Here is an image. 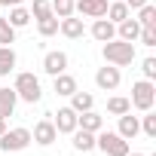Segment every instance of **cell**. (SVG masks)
<instances>
[{
  "instance_id": "1",
  "label": "cell",
  "mask_w": 156,
  "mask_h": 156,
  "mask_svg": "<svg viewBox=\"0 0 156 156\" xmlns=\"http://www.w3.org/2000/svg\"><path fill=\"white\" fill-rule=\"evenodd\" d=\"M101 55H104V61H107V64L126 67V64H132V61H135V43H126V40L113 37V40H107V43L101 46Z\"/></svg>"
},
{
  "instance_id": "2",
  "label": "cell",
  "mask_w": 156,
  "mask_h": 156,
  "mask_svg": "<svg viewBox=\"0 0 156 156\" xmlns=\"http://www.w3.org/2000/svg\"><path fill=\"white\" fill-rule=\"evenodd\" d=\"M12 89H16V95H19L22 101H28V104H37V101L43 98V89H40V80H37L34 73H28V70L16 76V86H12Z\"/></svg>"
},
{
  "instance_id": "3",
  "label": "cell",
  "mask_w": 156,
  "mask_h": 156,
  "mask_svg": "<svg viewBox=\"0 0 156 156\" xmlns=\"http://www.w3.org/2000/svg\"><path fill=\"white\" fill-rule=\"evenodd\" d=\"M129 101L138 110H153V104H156V86H153V80H138L132 86V98Z\"/></svg>"
},
{
  "instance_id": "4",
  "label": "cell",
  "mask_w": 156,
  "mask_h": 156,
  "mask_svg": "<svg viewBox=\"0 0 156 156\" xmlns=\"http://www.w3.org/2000/svg\"><path fill=\"white\" fill-rule=\"evenodd\" d=\"M95 147L104 150V156H126L129 153V141L119 138L116 132H95Z\"/></svg>"
},
{
  "instance_id": "5",
  "label": "cell",
  "mask_w": 156,
  "mask_h": 156,
  "mask_svg": "<svg viewBox=\"0 0 156 156\" xmlns=\"http://www.w3.org/2000/svg\"><path fill=\"white\" fill-rule=\"evenodd\" d=\"M31 144V132L28 129H6L0 135V150L3 153H19Z\"/></svg>"
},
{
  "instance_id": "6",
  "label": "cell",
  "mask_w": 156,
  "mask_h": 156,
  "mask_svg": "<svg viewBox=\"0 0 156 156\" xmlns=\"http://www.w3.org/2000/svg\"><path fill=\"white\" fill-rule=\"evenodd\" d=\"M73 12L86 19H104L107 16V0H73Z\"/></svg>"
},
{
  "instance_id": "7",
  "label": "cell",
  "mask_w": 156,
  "mask_h": 156,
  "mask_svg": "<svg viewBox=\"0 0 156 156\" xmlns=\"http://www.w3.org/2000/svg\"><path fill=\"white\" fill-rule=\"evenodd\" d=\"M55 138H58V132H55V122H52V119H40V122L34 126V132H31V141H37L40 147L55 144Z\"/></svg>"
},
{
  "instance_id": "8",
  "label": "cell",
  "mask_w": 156,
  "mask_h": 156,
  "mask_svg": "<svg viewBox=\"0 0 156 156\" xmlns=\"http://www.w3.org/2000/svg\"><path fill=\"white\" fill-rule=\"evenodd\" d=\"M119 67L116 64H107V67H98V73H95V83H98V89H104V92H113L116 86H119Z\"/></svg>"
},
{
  "instance_id": "9",
  "label": "cell",
  "mask_w": 156,
  "mask_h": 156,
  "mask_svg": "<svg viewBox=\"0 0 156 156\" xmlns=\"http://www.w3.org/2000/svg\"><path fill=\"white\" fill-rule=\"evenodd\" d=\"M76 116H80V113H76L73 107H58V113H55V132H61V135H70L73 129H76Z\"/></svg>"
},
{
  "instance_id": "10",
  "label": "cell",
  "mask_w": 156,
  "mask_h": 156,
  "mask_svg": "<svg viewBox=\"0 0 156 156\" xmlns=\"http://www.w3.org/2000/svg\"><path fill=\"white\" fill-rule=\"evenodd\" d=\"M43 70H46L49 76L64 73V70H67V55H64V52H46V55H43Z\"/></svg>"
},
{
  "instance_id": "11",
  "label": "cell",
  "mask_w": 156,
  "mask_h": 156,
  "mask_svg": "<svg viewBox=\"0 0 156 156\" xmlns=\"http://www.w3.org/2000/svg\"><path fill=\"white\" fill-rule=\"evenodd\" d=\"M138 132H141V116H132V110L122 113V116H119V132H116V135L126 138V141H132Z\"/></svg>"
},
{
  "instance_id": "12",
  "label": "cell",
  "mask_w": 156,
  "mask_h": 156,
  "mask_svg": "<svg viewBox=\"0 0 156 156\" xmlns=\"http://www.w3.org/2000/svg\"><path fill=\"white\" fill-rule=\"evenodd\" d=\"M58 31H61L64 37H70V40H80V37L86 34V25H83V19L67 16V19H61V22H58Z\"/></svg>"
},
{
  "instance_id": "13",
  "label": "cell",
  "mask_w": 156,
  "mask_h": 156,
  "mask_svg": "<svg viewBox=\"0 0 156 156\" xmlns=\"http://www.w3.org/2000/svg\"><path fill=\"white\" fill-rule=\"evenodd\" d=\"M92 37H95L98 43H107V40L116 37V25H113L110 19H95V25H92Z\"/></svg>"
},
{
  "instance_id": "14",
  "label": "cell",
  "mask_w": 156,
  "mask_h": 156,
  "mask_svg": "<svg viewBox=\"0 0 156 156\" xmlns=\"http://www.w3.org/2000/svg\"><path fill=\"white\" fill-rule=\"evenodd\" d=\"M138 34H141V25H138V19H132V16L116 25V37L126 40V43H138Z\"/></svg>"
},
{
  "instance_id": "15",
  "label": "cell",
  "mask_w": 156,
  "mask_h": 156,
  "mask_svg": "<svg viewBox=\"0 0 156 156\" xmlns=\"http://www.w3.org/2000/svg\"><path fill=\"white\" fill-rule=\"evenodd\" d=\"M76 129H86V132H101L104 129V116L95 113V110H86L76 116Z\"/></svg>"
},
{
  "instance_id": "16",
  "label": "cell",
  "mask_w": 156,
  "mask_h": 156,
  "mask_svg": "<svg viewBox=\"0 0 156 156\" xmlns=\"http://www.w3.org/2000/svg\"><path fill=\"white\" fill-rule=\"evenodd\" d=\"M16 104H19V95H16V89H0V116H12L16 113Z\"/></svg>"
},
{
  "instance_id": "17",
  "label": "cell",
  "mask_w": 156,
  "mask_h": 156,
  "mask_svg": "<svg viewBox=\"0 0 156 156\" xmlns=\"http://www.w3.org/2000/svg\"><path fill=\"white\" fill-rule=\"evenodd\" d=\"M52 89H55V95H64V98H70L73 92H76V80L70 73H58V76H52Z\"/></svg>"
},
{
  "instance_id": "18",
  "label": "cell",
  "mask_w": 156,
  "mask_h": 156,
  "mask_svg": "<svg viewBox=\"0 0 156 156\" xmlns=\"http://www.w3.org/2000/svg\"><path fill=\"white\" fill-rule=\"evenodd\" d=\"M70 135H73V147H76V150H83V153L95 150V132H86V129H73Z\"/></svg>"
},
{
  "instance_id": "19",
  "label": "cell",
  "mask_w": 156,
  "mask_h": 156,
  "mask_svg": "<svg viewBox=\"0 0 156 156\" xmlns=\"http://www.w3.org/2000/svg\"><path fill=\"white\" fill-rule=\"evenodd\" d=\"M129 16H132V9H129V6L122 3V0H113V3H107V16H104V19H110L113 25H119V22H126Z\"/></svg>"
},
{
  "instance_id": "20",
  "label": "cell",
  "mask_w": 156,
  "mask_h": 156,
  "mask_svg": "<svg viewBox=\"0 0 156 156\" xmlns=\"http://www.w3.org/2000/svg\"><path fill=\"white\" fill-rule=\"evenodd\" d=\"M16 70V52L12 46H0V76H9Z\"/></svg>"
},
{
  "instance_id": "21",
  "label": "cell",
  "mask_w": 156,
  "mask_h": 156,
  "mask_svg": "<svg viewBox=\"0 0 156 156\" xmlns=\"http://www.w3.org/2000/svg\"><path fill=\"white\" fill-rule=\"evenodd\" d=\"M92 104H95V98H92L89 92H80V89H76V92L70 95V107H73L76 113H86V110H92Z\"/></svg>"
},
{
  "instance_id": "22",
  "label": "cell",
  "mask_w": 156,
  "mask_h": 156,
  "mask_svg": "<svg viewBox=\"0 0 156 156\" xmlns=\"http://www.w3.org/2000/svg\"><path fill=\"white\" fill-rule=\"evenodd\" d=\"M12 28H25L28 22H31V9H25V6H9V19H6Z\"/></svg>"
},
{
  "instance_id": "23",
  "label": "cell",
  "mask_w": 156,
  "mask_h": 156,
  "mask_svg": "<svg viewBox=\"0 0 156 156\" xmlns=\"http://www.w3.org/2000/svg\"><path fill=\"white\" fill-rule=\"evenodd\" d=\"M138 25L141 28H156V6L153 3H144L138 9Z\"/></svg>"
},
{
  "instance_id": "24",
  "label": "cell",
  "mask_w": 156,
  "mask_h": 156,
  "mask_svg": "<svg viewBox=\"0 0 156 156\" xmlns=\"http://www.w3.org/2000/svg\"><path fill=\"white\" fill-rule=\"evenodd\" d=\"M129 110H132V101L122 98V95H113V98L107 101V113H113V116H122V113H129Z\"/></svg>"
},
{
  "instance_id": "25",
  "label": "cell",
  "mask_w": 156,
  "mask_h": 156,
  "mask_svg": "<svg viewBox=\"0 0 156 156\" xmlns=\"http://www.w3.org/2000/svg\"><path fill=\"white\" fill-rule=\"evenodd\" d=\"M58 22H61V19H55V16L37 19V31H40V37H52V34H58Z\"/></svg>"
},
{
  "instance_id": "26",
  "label": "cell",
  "mask_w": 156,
  "mask_h": 156,
  "mask_svg": "<svg viewBox=\"0 0 156 156\" xmlns=\"http://www.w3.org/2000/svg\"><path fill=\"white\" fill-rule=\"evenodd\" d=\"M52 16L55 19H67V16H73V0H52Z\"/></svg>"
},
{
  "instance_id": "27",
  "label": "cell",
  "mask_w": 156,
  "mask_h": 156,
  "mask_svg": "<svg viewBox=\"0 0 156 156\" xmlns=\"http://www.w3.org/2000/svg\"><path fill=\"white\" fill-rule=\"evenodd\" d=\"M141 132H144L147 138H156V113H153V110H144V116H141Z\"/></svg>"
},
{
  "instance_id": "28",
  "label": "cell",
  "mask_w": 156,
  "mask_h": 156,
  "mask_svg": "<svg viewBox=\"0 0 156 156\" xmlns=\"http://www.w3.org/2000/svg\"><path fill=\"white\" fill-rule=\"evenodd\" d=\"M9 43H16V28L0 16V46H9Z\"/></svg>"
},
{
  "instance_id": "29",
  "label": "cell",
  "mask_w": 156,
  "mask_h": 156,
  "mask_svg": "<svg viewBox=\"0 0 156 156\" xmlns=\"http://www.w3.org/2000/svg\"><path fill=\"white\" fill-rule=\"evenodd\" d=\"M46 16H52L49 0H34V6H31V19H46Z\"/></svg>"
},
{
  "instance_id": "30",
  "label": "cell",
  "mask_w": 156,
  "mask_h": 156,
  "mask_svg": "<svg viewBox=\"0 0 156 156\" xmlns=\"http://www.w3.org/2000/svg\"><path fill=\"white\" fill-rule=\"evenodd\" d=\"M138 40H141V43H144L147 49H153V46H156V28H141Z\"/></svg>"
},
{
  "instance_id": "31",
  "label": "cell",
  "mask_w": 156,
  "mask_h": 156,
  "mask_svg": "<svg viewBox=\"0 0 156 156\" xmlns=\"http://www.w3.org/2000/svg\"><path fill=\"white\" fill-rule=\"evenodd\" d=\"M141 70H144V80H156V58H144Z\"/></svg>"
},
{
  "instance_id": "32",
  "label": "cell",
  "mask_w": 156,
  "mask_h": 156,
  "mask_svg": "<svg viewBox=\"0 0 156 156\" xmlns=\"http://www.w3.org/2000/svg\"><path fill=\"white\" fill-rule=\"evenodd\" d=\"M122 3H126L129 9H141L144 3H150V0H122Z\"/></svg>"
},
{
  "instance_id": "33",
  "label": "cell",
  "mask_w": 156,
  "mask_h": 156,
  "mask_svg": "<svg viewBox=\"0 0 156 156\" xmlns=\"http://www.w3.org/2000/svg\"><path fill=\"white\" fill-rule=\"evenodd\" d=\"M0 3H3V6H22L25 0H0Z\"/></svg>"
},
{
  "instance_id": "34",
  "label": "cell",
  "mask_w": 156,
  "mask_h": 156,
  "mask_svg": "<svg viewBox=\"0 0 156 156\" xmlns=\"http://www.w3.org/2000/svg\"><path fill=\"white\" fill-rule=\"evenodd\" d=\"M6 132V116H0V135Z\"/></svg>"
},
{
  "instance_id": "35",
  "label": "cell",
  "mask_w": 156,
  "mask_h": 156,
  "mask_svg": "<svg viewBox=\"0 0 156 156\" xmlns=\"http://www.w3.org/2000/svg\"><path fill=\"white\" fill-rule=\"evenodd\" d=\"M126 156H144V153H132V150H129V153H126Z\"/></svg>"
}]
</instances>
